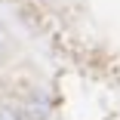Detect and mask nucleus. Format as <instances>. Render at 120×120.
<instances>
[{
	"label": "nucleus",
	"instance_id": "f03ea898",
	"mask_svg": "<svg viewBox=\"0 0 120 120\" xmlns=\"http://www.w3.org/2000/svg\"><path fill=\"white\" fill-rule=\"evenodd\" d=\"M0 52H3V28H0Z\"/></svg>",
	"mask_w": 120,
	"mask_h": 120
},
{
	"label": "nucleus",
	"instance_id": "f257e3e1",
	"mask_svg": "<svg viewBox=\"0 0 120 120\" xmlns=\"http://www.w3.org/2000/svg\"><path fill=\"white\" fill-rule=\"evenodd\" d=\"M0 120H22V114L12 111V108H3V111H0Z\"/></svg>",
	"mask_w": 120,
	"mask_h": 120
}]
</instances>
